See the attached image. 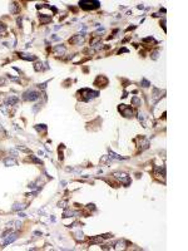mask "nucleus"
Here are the masks:
<instances>
[{
	"label": "nucleus",
	"mask_w": 188,
	"mask_h": 251,
	"mask_svg": "<svg viewBox=\"0 0 188 251\" xmlns=\"http://www.w3.org/2000/svg\"><path fill=\"white\" fill-rule=\"evenodd\" d=\"M77 95H78L83 102H88V101H90V99H93V98H97V97L99 95V92L92 90V89H89V88H83V89H80V90L77 92Z\"/></svg>",
	"instance_id": "obj_1"
},
{
	"label": "nucleus",
	"mask_w": 188,
	"mask_h": 251,
	"mask_svg": "<svg viewBox=\"0 0 188 251\" xmlns=\"http://www.w3.org/2000/svg\"><path fill=\"white\" fill-rule=\"evenodd\" d=\"M79 6L83 10H95L98 8H101V1L97 0H82L79 1Z\"/></svg>",
	"instance_id": "obj_2"
},
{
	"label": "nucleus",
	"mask_w": 188,
	"mask_h": 251,
	"mask_svg": "<svg viewBox=\"0 0 188 251\" xmlns=\"http://www.w3.org/2000/svg\"><path fill=\"white\" fill-rule=\"evenodd\" d=\"M118 111H119V112L122 113V116L126 117V118H132V117L134 116L133 108L129 107V105H127V104H119V105H118Z\"/></svg>",
	"instance_id": "obj_3"
},
{
	"label": "nucleus",
	"mask_w": 188,
	"mask_h": 251,
	"mask_svg": "<svg viewBox=\"0 0 188 251\" xmlns=\"http://www.w3.org/2000/svg\"><path fill=\"white\" fill-rule=\"evenodd\" d=\"M113 176H114V178H117L123 186H129L130 182H132L130 177L127 175V173H124V172H114Z\"/></svg>",
	"instance_id": "obj_4"
},
{
	"label": "nucleus",
	"mask_w": 188,
	"mask_h": 251,
	"mask_svg": "<svg viewBox=\"0 0 188 251\" xmlns=\"http://www.w3.org/2000/svg\"><path fill=\"white\" fill-rule=\"evenodd\" d=\"M39 97H40V93L36 92V90H34V89H29V90H27L23 94V99L24 101H30V102L39 99Z\"/></svg>",
	"instance_id": "obj_5"
},
{
	"label": "nucleus",
	"mask_w": 188,
	"mask_h": 251,
	"mask_svg": "<svg viewBox=\"0 0 188 251\" xmlns=\"http://www.w3.org/2000/svg\"><path fill=\"white\" fill-rule=\"evenodd\" d=\"M154 176L157 178H162V182L164 183V181H166V167L164 166H156V168H154Z\"/></svg>",
	"instance_id": "obj_6"
},
{
	"label": "nucleus",
	"mask_w": 188,
	"mask_h": 251,
	"mask_svg": "<svg viewBox=\"0 0 188 251\" xmlns=\"http://www.w3.org/2000/svg\"><path fill=\"white\" fill-rule=\"evenodd\" d=\"M166 94V90L164 89H158V88H153V93H152V102L153 103H157L160 98H163Z\"/></svg>",
	"instance_id": "obj_7"
},
{
	"label": "nucleus",
	"mask_w": 188,
	"mask_h": 251,
	"mask_svg": "<svg viewBox=\"0 0 188 251\" xmlns=\"http://www.w3.org/2000/svg\"><path fill=\"white\" fill-rule=\"evenodd\" d=\"M135 142H137V147L141 149V152L149 147V141H148L145 137H138V138L135 139Z\"/></svg>",
	"instance_id": "obj_8"
},
{
	"label": "nucleus",
	"mask_w": 188,
	"mask_h": 251,
	"mask_svg": "<svg viewBox=\"0 0 188 251\" xmlns=\"http://www.w3.org/2000/svg\"><path fill=\"white\" fill-rule=\"evenodd\" d=\"M108 78L107 77H104V75H98L97 78H95V80H94V86H97L98 88H104V87H107L108 86Z\"/></svg>",
	"instance_id": "obj_9"
},
{
	"label": "nucleus",
	"mask_w": 188,
	"mask_h": 251,
	"mask_svg": "<svg viewBox=\"0 0 188 251\" xmlns=\"http://www.w3.org/2000/svg\"><path fill=\"white\" fill-rule=\"evenodd\" d=\"M84 35L85 34H77V35H73L72 38H69V43L73 45H79L82 44L83 42H84Z\"/></svg>",
	"instance_id": "obj_10"
},
{
	"label": "nucleus",
	"mask_w": 188,
	"mask_h": 251,
	"mask_svg": "<svg viewBox=\"0 0 188 251\" xmlns=\"http://www.w3.org/2000/svg\"><path fill=\"white\" fill-rule=\"evenodd\" d=\"M18 102H19V98H18V97H15V95H10V97H8V98L5 99L4 105H5V107H13V105H15Z\"/></svg>",
	"instance_id": "obj_11"
},
{
	"label": "nucleus",
	"mask_w": 188,
	"mask_h": 251,
	"mask_svg": "<svg viewBox=\"0 0 188 251\" xmlns=\"http://www.w3.org/2000/svg\"><path fill=\"white\" fill-rule=\"evenodd\" d=\"M138 119H139V122L142 123V126H143V127H145V128H147V127H149V124H148V122H147V121L149 119V116H148V114H145V113H143V112H141V113L138 114Z\"/></svg>",
	"instance_id": "obj_12"
},
{
	"label": "nucleus",
	"mask_w": 188,
	"mask_h": 251,
	"mask_svg": "<svg viewBox=\"0 0 188 251\" xmlns=\"http://www.w3.org/2000/svg\"><path fill=\"white\" fill-rule=\"evenodd\" d=\"M53 50H54V53H55L57 55H64L65 52H67V48H65L63 44H59V45H57V46H54Z\"/></svg>",
	"instance_id": "obj_13"
},
{
	"label": "nucleus",
	"mask_w": 188,
	"mask_h": 251,
	"mask_svg": "<svg viewBox=\"0 0 188 251\" xmlns=\"http://www.w3.org/2000/svg\"><path fill=\"white\" fill-rule=\"evenodd\" d=\"M16 238H18V234H16V232H15V234H11L9 237H6V238H5V241L3 242V246H6V245H9V244L14 242Z\"/></svg>",
	"instance_id": "obj_14"
},
{
	"label": "nucleus",
	"mask_w": 188,
	"mask_h": 251,
	"mask_svg": "<svg viewBox=\"0 0 188 251\" xmlns=\"http://www.w3.org/2000/svg\"><path fill=\"white\" fill-rule=\"evenodd\" d=\"M19 57H20L21 59L30 60V62H33V60L36 59V55H33V54H25V53H19Z\"/></svg>",
	"instance_id": "obj_15"
},
{
	"label": "nucleus",
	"mask_w": 188,
	"mask_h": 251,
	"mask_svg": "<svg viewBox=\"0 0 188 251\" xmlns=\"http://www.w3.org/2000/svg\"><path fill=\"white\" fill-rule=\"evenodd\" d=\"M9 10L11 14H18L20 11V6L16 4V3H10V6H9Z\"/></svg>",
	"instance_id": "obj_16"
},
{
	"label": "nucleus",
	"mask_w": 188,
	"mask_h": 251,
	"mask_svg": "<svg viewBox=\"0 0 188 251\" xmlns=\"http://www.w3.org/2000/svg\"><path fill=\"white\" fill-rule=\"evenodd\" d=\"M109 158L110 160H117V161H123V160H126V157H122V156H119V154H117V153H114L112 149H109Z\"/></svg>",
	"instance_id": "obj_17"
},
{
	"label": "nucleus",
	"mask_w": 188,
	"mask_h": 251,
	"mask_svg": "<svg viewBox=\"0 0 188 251\" xmlns=\"http://www.w3.org/2000/svg\"><path fill=\"white\" fill-rule=\"evenodd\" d=\"M124 245H127V242H126L124 240H120V241H117L116 244H114V247H112V249H114V250H120V249H124Z\"/></svg>",
	"instance_id": "obj_18"
},
{
	"label": "nucleus",
	"mask_w": 188,
	"mask_h": 251,
	"mask_svg": "<svg viewBox=\"0 0 188 251\" xmlns=\"http://www.w3.org/2000/svg\"><path fill=\"white\" fill-rule=\"evenodd\" d=\"M103 238H104V237H103V236H94V237H92V238L89 240V244H90V245H95V244H101L102 241H103Z\"/></svg>",
	"instance_id": "obj_19"
},
{
	"label": "nucleus",
	"mask_w": 188,
	"mask_h": 251,
	"mask_svg": "<svg viewBox=\"0 0 188 251\" xmlns=\"http://www.w3.org/2000/svg\"><path fill=\"white\" fill-rule=\"evenodd\" d=\"M25 208H27V206L24 204H19V202H15L11 207L13 211H21V210H25Z\"/></svg>",
	"instance_id": "obj_20"
},
{
	"label": "nucleus",
	"mask_w": 188,
	"mask_h": 251,
	"mask_svg": "<svg viewBox=\"0 0 188 251\" xmlns=\"http://www.w3.org/2000/svg\"><path fill=\"white\" fill-rule=\"evenodd\" d=\"M4 164L6 166V167H10V166H18V162L15 161L14 158H6V160H4Z\"/></svg>",
	"instance_id": "obj_21"
},
{
	"label": "nucleus",
	"mask_w": 188,
	"mask_h": 251,
	"mask_svg": "<svg viewBox=\"0 0 188 251\" xmlns=\"http://www.w3.org/2000/svg\"><path fill=\"white\" fill-rule=\"evenodd\" d=\"M39 20H40V24H46V23H49L52 20V16L50 15H40Z\"/></svg>",
	"instance_id": "obj_22"
},
{
	"label": "nucleus",
	"mask_w": 188,
	"mask_h": 251,
	"mask_svg": "<svg viewBox=\"0 0 188 251\" xmlns=\"http://www.w3.org/2000/svg\"><path fill=\"white\" fill-rule=\"evenodd\" d=\"M143 43H152V44H157V40L153 38V37H147L144 39H142Z\"/></svg>",
	"instance_id": "obj_23"
},
{
	"label": "nucleus",
	"mask_w": 188,
	"mask_h": 251,
	"mask_svg": "<svg viewBox=\"0 0 188 251\" xmlns=\"http://www.w3.org/2000/svg\"><path fill=\"white\" fill-rule=\"evenodd\" d=\"M35 129H36L38 132H46L48 127H46L45 124H36V126H35Z\"/></svg>",
	"instance_id": "obj_24"
},
{
	"label": "nucleus",
	"mask_w": 188,
	"mask_h": 251,
	"mask_svg": "<svg viewBox=\"0 0 188 251\" xmlns=\"http://www.w3.org/2000/svg\"><path fill=\"white\" fill-rule=\"evenodd\" d=\"M75 215H78V212H74V211H69V210H67V211L63 213V217H73V216H75Z\"/></svg>",
	"instance_id": "obj_25"
},
{
	"label": "nucleus",
	"mask_w": 188,
	"mask_h": 251,
	"mask_svg": "<svg viewBox=\"0 0 188 251\" xmlns=\"http://www.w3.org/2000/svg\"><path fill=\"white\" fill-rule=\"evenodd\" d=\"M132 104H133V105H135V107H139V105L142 104V102H141V99H139L138 97H135V95H134V97L132 98Z\"/></svg>",
	"instance_id": "obj_26"
},
{
	"label": "nucleus",
	"mask_w": 188,
	"mask_h": 251,
	"mask_svg": "<svg viewBox=\"0 0 188 251\" xmlns=\"http://www.w3.org/2000/svg\"><path fill=\"white\" fill-rule=\"evenodd\" d=\"M34 69L36 70V72H40V70H43V63L42 62H38V63H35V65H34Z\"/></svg>",
	"instance_id": "obj_27"
},
{
	"label": "nucleus",
	"mask_w": 188,
	"mask_h": 251,
	"mask_svg": "<svg viewBox=\"0 0 188 251\" xmlns=\"http://www.w3.org/2000/svg\"><path fill=\"white\" fill-rule=\"evenodd\" d=\"M109 161H112V160L109 158L108 154H104V156H102L101 157V163H108Z\"/></svg>",
	"instance_id": "obj_28"
},
{
	"label": "nucleus",
	"mask_w": 188,
	"mask_h": 251,
	"mask_svg": "<svg viewBox=\"0 0 188 251\" xmlns=\"http://www.w3.org/2000/svg\"><path fill=\"white\" fill-rule=\"evenodd\" d=\"M141 86H142V87H144V88H148V87L151 86V82H148L145 78H143V79H142V82H141Z\"/></svg>",
	"instance_id": "obj_29"
},
{
	"label": "nucleus",
	"mask_w": 188,
	"mask_h": 251,
	"mask_svg": "<svg viewBox=\"0 0 188 251\" xmlns=\"http://www.w3.org/2000/svg\"><path fill=\"white\" fill-rule=\"evenodd\" d=\"M151 58L153 60H157L159 58V50H154L152 54H151Z\"/></svg>",
	"instance_id": "obj_30"
},
{
	"label": "nucleus",
	"mask_w": 188,
	"mask_h": 251,
	"mask_svg": "<svg viewBox=\"0 0 188 251\" xmlns=\"http://www.w3.org/2000/svg\"><path fill=\"white\" fill-rule=\"evenodd\" d=\"M75 238H77V240H84V236H83V234H82L80 231H78V232L75 234Z\"/></svg>",
	"instance_id": "obj_31"
},
{
	"label": "nucleus",
	"mask_w": 188,
	"mask_h": 251,
	"mask_svg": "<svg viewBox=\"0 0 188 251\" xmlns=\"http://www.w3.org/2000/svg\"><path fill=\"white\" fill-rule=\"evenodd\" d=\"M67 204H68V201H67V200H64V201H60V202H59L58 206L61 207V208H65V207H67Z\"/></svg>",
	"instance_id": "obj_32"
},
{
	"label": "nucleus",
	"mask_w": 188,
	"mask_h": 251,
	"mask_svg": "<svg viewBox=\"0 0 188 251\" xmlns=\"http://www.w3.org/2000/svg\"><path fill=\"white\" fill-rule=\"evenodd\" d=\"M5 30H6V25L3 24V23H0V34H4Z\"/></svg>",
	"instance_id": "obj_33"
},
{
	"label": "nucleus",
	"mask_w": 188,
	"mask_h": 251,
	"mask_svg": "<svg viewBox=\"0 0 188 251\" xmlns=\"http://www.w3.org/2000/svg\"><path fill=\"white\" fill-rule=\"evenodd\" d=\"M16 149H19V151H23V152H29V148L24 147V146H16Z\"/></svg>",
	"instance_id": "obj_34"
},
{
	"label": "nucleus",
	"mask_w": 188,
	"mask_h": 251,
	"mask_svg": "<svg viewBox=\"0 0 188 251\" xmlns=\"http://www.w3.org/2000/svg\"><path fill=\"white\" fill-rule=\"evenodd\" d=\"M30 160H31L33 162H35V163H40V164H43V162H42L40 160H38V158H35L34 156H30Z\"/></svg>",
	"instance_id": "obj_35"
},
{
	"label": "nucleus",
	"mask_w": 188,
	"mask_h": 251,
	"mask_svg": "<svg viewBox=\"0 0 188 251\" xmlns=\"http://www.w3.org/2000/svg\"><path fill=\"white\" fill-rule=\"evenodd\" d=\"M160 25H162V28H163V30H164V31H167V27H166V19H164V18L162 19V23H160Z\"/></svg>",
	"instance_id": "obj_36"
},
{
	"label": "nucleus",
	"mask_w": 188,
	"mask_h": 251,
	"mask_svg": "<svg viewBox=\"0 0 188 251\" xmlns=\"http://www.w3.org/2000/svg\"><path fill=\"white\" fill-rule=\"evenodd\" d=\"M129 50L127 49V48H122V49H119L118 50V54H122V53H128Z\"/></svg>",
	"instance_id": "obj_37"
},
{
	"label": "nucleus",
	"mask_w": 188,
	"mask_h": 251,
	"mask_svg": "<svg viewBox=\"0 0 188 251\" xmlns=\"http://www.w3.org/2000/svg\"><path fill=\"white\" fill-rule=\"evenodd\" d=\"M46 84H48V82H45V83H42V84H38V87H39L40 89H45Z\"/></svg>",
	"instance_id": "obj_38"
},
{
	"label": "nucleus",
	"mask_w": 188,
	"mask_h": 251,
	"mask_svg": "<svg viewBox=\"0 0 188 251\" xmlns=\"http://www.w3.org/2000/svg\"><path fill=\"white\" fill-rule=\"evenodd\" d=\"M5 84H6L5 78H0V87H1V86H5Z\"/></svg>",
	"instance_id": "obj_39"
},
{
	"label": "nucleus",
	"mask_w": 188,
	"mask_h": 251,
	"mask_svg": "<svg viewBox=\"0 0 188 251\" xmlns=\"http://www.w3.org/2000/svg\"><path fill=\"white\" fill-rule=\"evenodd\" d=\"M10 153L13 154V157H16V154H18V152H16L15 149H11V151H10Z\"/></svg>",
	"instance_id": "obj_40"
},
{
	"label": "nucleus",
	"mask_w": 188,
	"mask_h": 251,
	"mask_svg": "<svg viewBox=\"0 0 188 251\" xmlns=\"http://www.w3.org/2000/svg\"><path fill=\"white\" fill-rule=\"evenodd\" d=\"M87 206H88V208H89V210H95V207H94V205H93V204H89V205H87Z\"/></svg>",
	"instance_id": "obj_41"
},
{
	"label": "nucleus",
	"mask_w": 188,
	"mask_h": 251,
	"mask_svg": "<svg viewBox=\"0 0 188 251\" xmlns=\"http://www.w3.org/2000/svg\"><path fill=\"white\" fill-rule=\"evenodd\" d=\"M18 216H19V217H21V219H23V217H27V215H25V213H23V212H19V215H18Z\"/></svg>",
	"instance_id": "obj_42"
},
{
	"label": "nucleus",
	"mask_w": 188,
	"mask_h": 251,
	"mask_svg": "<svg viewBox=\"0 0 188 251\" xmlns=\"http://www.w3.org/2000/svg\"><path fill=\"white\" fill-rule=\"evenodd\" d=\"M52 40H59V37H57V35H53V37H52Z\"/></svg>",
	"instance_id": "obj_43"
},
{
	"label": "nucleus",
	"mask_w": 188,
	"mask_h": 251,
	"mask_svg": "<svg viewBox=\"0 0 188 251\" xmlns=\"http://www.w3.org/2000/svg\"><path fill=\"white\" fill-rule=\"evenodd\" d=\"M14 223L16 225V227H20V226H21V222L20 221H16V222H14Z\"/></svg>",
	"instance_id": "obj_44"
},
{
	"label": "nucleus",
	"mask_w": 188,
	"mask_h": 251,
	"mask_svg": "<svg viewBox=\"0 0 188 251\" xmlns=\"http://www.w3.org/2000/svg\"><path fill=\"white\" fill-rule=\"evenodd\" d=\"M137 8H138V9H144V6H143V4H139V5H138Z\"/></svg>",
	"instance_id": "obj_45"
}]
</instances>
